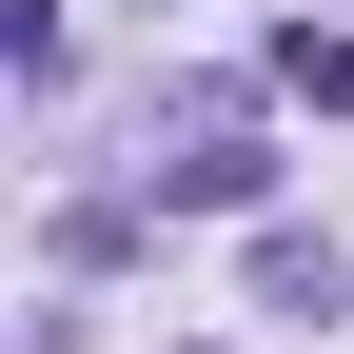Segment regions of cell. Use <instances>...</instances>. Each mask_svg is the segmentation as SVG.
I'll return each instance as SVG.
<instances>
[{
    "label": "cell",
    "mask_w": 354,
    "mask_h": 354,
    "mask_svg": "<svg viewBox=\"0 0 354 354\" xmlns=\"http://www.w3.org/2000/svg\"><path fill=\"white\" fill-rule=\"evenodd\" d=\"M158 197H177V216H256V197H276V158H256V99H236V79L158 99Z\"/></svg>",
    "instance_id": "obj_1"
},
{
    "label": "cell",
    "mask_w": 354,
    "mask_h": 354,
    "mask_svg": "<svg viewBox=\"0 0 354 354\" xmlns=\"http://www.w3.org/2000/svg\"><path fill=\"white\" fill-rule=\"evenodd\" d=\"M276 99H315V118H335V99H354V39H315V20H295V39H276Z\"/></svg>",
    "instance_id": "obj_3"
},
{
    "label": "cell",
    "mask_w": 354,
    "mask_h": 354,
    "mask_svg": "<svg viewBox=\"0 0 354 354\" xmlns=\"http://www.w3.org/2000/svg\"><path fill=\"white\" fill-rule=\"evenodd\" d=\"M256 295L276 315H335V236H256Z\"/></svg>",
    "instance_id": "obj_2"
}]
</instances>
